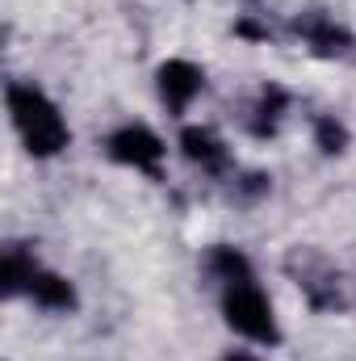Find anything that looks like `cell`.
Returning a JSON list of instances; mask_svg holds the SVG:
<instances>
[{
  "mask_svg": "<svg viewBox=\"0 0 356 361\" xmlns=\"http://www.w3.org/2000/svg\"><path fill=\"white\" fill-rule=\"evenodd\" d=\"M30 298L42 307V311H76V286L68 277L51 269L34 273V286H30Z\"/></svg>",
  "mask_w": 356,
  "mask_h": 361,
  "instance_id": "cell-11",
  "label": "cell"
},
{
  "mask_svg": "<svg viewBox=\"0 0 356 361\" xmlns=\"http://www.w3.org/2000/svg\"><path fill=\"white\" fill-rule=\"evenodd\" d=\"M235 34H243V38H256V42H268V38H276V30H272V25H265V21H252V17L235 21Z\"/></svg>",
  "mask_w": 356,
  "mask_h": 361,
  "instance_id": "cell-14",
  "label": "cell"
},
{
  "mask_svg": "<svg viewBox=\"0 0 356 361\" xmlns=\"http://www.w3.org/2000/svg\"><path fill=\"white\" fill-rule=\"evenodd\" d=\"M222 315L227 324L256 341V345H276L281 341V328H276V315H272V302L265 298V290L256 281H239V286H227L222 290Z\"/></svg>",
  "mask_w": 356,
  "mask_h": 361,
  "instance_id": "cell-3",
  "label": "cell"
},
{
  "mask_svg": "<svg viewBox=\"0 0 356 361\" xmlns=\"http://www.w3.org/2000/svg\"><path fill=\"white\" fill-rule=\"evenodd\" d=\"M285 109H289V92L281 89V85H265V89H260V97L252 101V109L243 114L248 135H256V139H272V135L281 130Z\"/></svg>",
  "mask_w": 356,
  "mask_h": 361,
  "instance_id": "cell-8",
  "label": "cell"
},
{
  "mask_svg": "<svg viewBox=\"0 0 356 361\" xmlns=\"http://www.w3.org/2000/svg\"><path fill=\"white\" fill-rule=\"evenodd\" d=\"M265 193H268V177H265V173H243V177L231 185V197H235V202H243V206H248V202H256V197H265Z\"/></svg>",
  "mask_w": 356,
  "mask_h": 361,
  "instance_id": "cell-13",
  "label": "cell"
},
{
  "mask_svg": "<svg viewBox=\"0 0 356 361\" xmlns=\"http://www.w3.org/2000/svg\"><path fill=\"white\" fill-rule=\"evenodd\" d=\"M34 273H38V261H34V252H30L25 244L4 248V257H0V286H4V294H8V298L30 294Z\"/></svg>",
  "mask_w": 356,
  "mask_h": 361,
  "instance_id": "cell-9",
  "label": "cell"
},
{
  "mask_svg": "<svg viewBox=\"0 0 356 361\" xmlns=\"http://www.w3.org/2000/svg\"><path fill=\"white\" fill-rule=\"evenodd\" d=\"M105 152H109V160H117V164H126V169H139V173H151V177H160L164 139H160L151 126H139V122H130V126L113 130V135H109V143H105Z\"/></svg>",
  "mask_w": 356,
  "mask_h": 361,
  "instance_id": "cell-4",
  "label": "cell"
},
{
  "mask_svg": "<svg viewBox=\"0 0 356 361\" xmlns=\"http://www.w3.org/2000/svg\"><path fill=\"white\" fill-rule=\"evenodd\" d=\"M201 89H205V72H201L197 63H189V59H168V63L160 68V97H164L168 114H184L189 101Z\"/></svg>",
  "mask_w": 356,
  "mask_h": 361,
  "instance_id": "cell-7",
  "label": "cell"
},
{
  "mask_svg": "<svg viewBox=\"0 0 356 361\" xmlns=\"http://www.w3.org/2000/svg\"><path fill=\"white\" fill-rule=\"evenodd\" d=\"M314 143L323 156H344L348 152V126L336 114H319L314 118Z\"/></svg>",
  "mask_w": 356,
  "mask_h": 361,
  "instance_id": "cell-12",
  "label": "cell"
},
{
  "mask_svg": "<svg viewBox=\"0 0 356 361\" xmlns=\"http://www.w3.org/2000/svg\"><path fill=\"white\" fill-rule=\"evenodd\" d=\"M4 101H8V118H13V126H17V135H21L30 156L46 160V156H59L68 147V122L59 118L55 101L38 85H21L17 80V85H8Z\"/></svg>",
  "mask_w": 356,
  "mask_h": 361,
  "instance_id": "cell-2",
  "label": "cell"
},
{
  "mask_svg": "<svg viewBox=\"0 0 356 361\" xmlns=\"http://www.w3.org/2000/svg\"><path fill=\"white\" fill-rule=\"evenodd\" d=\"M180 152H184V160L193 169H201L210 177H222L231 169V152H227V143L210 126H184L180 130Z\"/></svg>",
  "mask_w": 356,
  "mask_h": 361,
  "instance_id": "cell-6",
  "label": "cell"
},
{
  "mask_svg": "<svg viewBox=\"0 0 356 361\" xmlns=\"http://www.w3.org/2000/svg\"><path fill=\"white\" fill-rule=\"evenodd\" d=\"M205 273H210L214 281H222V290H227V286H239V281H256L252 261H248L239 248H231V244H214V248L205 252Z\"/></svg>",
  "mask_w": 356,
  "mask_h": 361,
  "instance_id": "cell-10",
  "label": "cell"
},
{
  "mask_svg": "<svg viewBox=\"0 0 356 361\" xmlns=\"http://www.w3.org/2000/svg\"><path fill=\"white\" fill-rule=\"evenodd\" d=\"M293 34H298L319 59H348V55H352V34H348L344 25H336L331 17H323V13H302V17L293 21Z\"/></svg>",
  "mask_w": 356,
  "mask_h": 361,
  "instance_id": "cell-5",
  "label": "cell"
},
{
  "mask_svg": "<svg viewBox=\"0 0 356 361\" xmlns=\"http://www.w3.org/2000/svg\"><path fill=\"white\" fill-rule=\"evenodd\" d=\"M285 273L293 277V286L319 315H336V311L356 307V281L319 248H289Z\"/></svg>",
  "mask_w": 356,
  "mask_h": 361,
  "instance_id": "cell-1",
  "label": "cell"
},
{
  "mask_svg": "<svg viewBox=\"0 0 356 361\" xmlns=\"http://www.w3.org/2000/svg\"><path fill=\"white\" fill-rule=\"evenodd\" d=\"M222 361H260V357H252V353H227Z\"/></svg>",
  "mask_w": 356,
  "mask_h": 361,
  "instance_id": "cell-15",
  "label": "cell"
}]
</instances>
